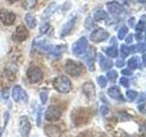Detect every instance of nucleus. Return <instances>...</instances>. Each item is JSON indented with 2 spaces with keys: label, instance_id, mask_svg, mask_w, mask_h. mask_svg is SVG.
Returning <instances> with one entry per match:
<instances>
[{
  "label": "nucleus",
  "instance_id": "bb28decb",
  "mask_svg": "<svg viewBox=\"0 0 146 137\" xmlns=\"http://www.w3.org/2000/svg\"><path fill=\"white\" fill-rule=\"evenodd\" d=\"M127 33H128V27H125V26L121 27V29H120V30H119V32H118V38H119V39H124V37L127 35Z\"/></svg>",
  "mask_w": 146,
  "mask_h": 137
},
{
  "label": "nucleus",
  "instance_id": "0eeeda50",
  "mask_svg": "<svg viewBox=\"0 0 146 137\" xmlns=\"http://www.w3.org/2000/svg\"><path fill=\"white\" fill-rule=\"evenodd\" d=\"M88 40L86 38L82 37L80 39H78L76 42L72 45V52L73 54H75L76 56H80L83 54L87 48H88Z\"/></svg>",
  "mask_w": 146,
  "mask_h": 137
},
{
  "label": "nucleus",
  "instance_id": "9d476101",
  "mask_svg": "<svg viewBox=\"0 0 146 137\" xmlns=\"http://www.w3.org/2000/svg\"><path fill=\"white\" fill-rule=\"evenodd\" d=\"M110 37V34L107 30H105L104 29H95L90 35V39L93 42H102V41L106 40Z\"/></svg>",
  "mask_w": 146,
  "mask_h": 137
},
{
  "label": "nucleus",
  "instance_id": "7c9ffc66",
  "mask_svg": "<svg viewBox=\"0 0 146 137\" xmlns=\"http://www.w3.org/2000/svg\"><path fill=\"white\" fill-rule=\"evenodd\" d=\"M129 54H130L129 48L125 45H121V58H126Z\"/></svg>",
  "mask_w": 146,
  "mask_h": 137
},
{
  "label": "nucleus",
  "instance_id": "f03ea898",
  "mask_svg": "<svg viewBox=\"0 0 146 137\" xmlns=\"http://www.w3.org/2000/svg\"><path fill=\"white\" fill-rule=\"evenodd\" d=\"M53 86L58 92H61V93L70 92L72 88L71 81L66 76L57 77L56 79L53 80Z\"/></svg>",
  "mask_w": 146,
  "mask_h": 137
},
{
  "label": "nucleus",
  "instance_id": "b1692460",
  "mask_svg": "<svg viewBox=\"0 0 146 137\" xmlns=\"http://www.w3.org/2000/svg\"><path fill=\"white\" fill-rule=\"evenodd\" d=\"M107 17H108L107 13L103 10H98L94 14V19L96 21H102L106 19Z\"/></svg>",
  "mask_w": 146,
  "mask_h": 137
},
{
  "label": "nucleus",
  "instance_id": "2eb2a0df",
  "mask_svg": "<svg viewBox=\"0 0 146 137\" xmlns=\"http://www.w3.org/2000/svg\"><path fill=\"white\" fill-rule=\"evenodd\" d=\"M94 57H95V49L90 47V50L87 53V55L85 56V61L87 62V65H88L89 70L93 71L95 70V65H94Z\"/></svg>",
  "mask_w": 146,
  "mask_h": 137
},
{
  "label": "nucleus",
  "instance_id": "c03bdc74",
  "mask_svg": "<svg viewBox=\"0 0 146 137\" xmlns=\"http://www.w3.org/2000/svg\"><path fill=\"white\" fill-rule=\"evenodd\" d=\"M134 22H135V18L134 17H131L129 21H128V23H129V26L131 27H134Z\"/></svg>",
  "mask_w": 146,
  "mask_h": 137
},
{
  "label": "nucleus",
  "instance_id": "20e7f679",
  "mask_svg": "<svg viewBox=\"0 0 146 137\" xmlns=\"http://www.w3.org/2000/svg\"><path fill=\"white\" fill-rule=\"evenodd\" d=\"M27 77L31 83H38L43 79V72L39 67L32 65L27 71Z\"/></svg>",
  "mask_w": 146,
  "mask_h": 137
},
{
  "label": "nucleus",
  "instance_id": "f704fd0d",
  "mask_svg": "<svg viewBox=\"0 0 146 137\" xmlns=\"http://www.w3.org/2000/svg\"><path fill=\"white\" fill-rule=\"evenodd\" d=\"M120 83L123 86V87H125V88H128L130 85V80L127 79V78L125 77H122L121 79L120 80Z\"/></svg>",
  "mask_w": 146,
  "mask_h": 137
},
{
  "label": "nucleus",
  "instance_id": "864d4df0",
  "mask_svg": "<svg viewBox=\"0 0 146 137\" xmlns=\"http://www.w3.org/2000/svg\"><path fill=\"white\" fill-rule=\"evenodd\" d=\"M1 135H2V130H0V137H1Z\"/></svg>",
  "mask_w": 146,
  "mask_h": 137
},
{
  "label": "nucleus",
  "instance_id": "4c0bfd02",
  "mask_svg": "<svg viewBox=\"0 0 146 137\" xmlns=\"http://www.w3.org/2000/svg\"><path fill=\"white\" fill-rule=\"evenodd\" d=\"M138 51L141 52V53H144L145 49H146V47H145V44L144 43H140L138 44Z\"/></svg>",
  "mask_w": 146,
  "mask_h": 137
},
{
  "label": "nucleus",
  "instance_id": "6e6552de",
  "mask_svg": "<svg viewBox=\"0 0 146 137\" xmlns=\"http://www.w3.org/2000/svg\"><path fill=\"white\" fill-rule=\"evenodd\" d=\"M12 97L13 100L17 102H23L26 103L29 100V97H27V94L26 91L23 90L20 86H15L13 88L12 90Z\"/></svg>",
  "mask_w": 146,
  "mask_h": 137
},
{
  "label": "nucleus",
  "instance_id": "a211bd4d",
  "mask_svg": "<svg viewBox=\"0 0 146 137\" xmlns=\"http://www.w3.org/2000/svg\"><path fill=\"white\" fill-rule=\"evenodd\" d=\"M98 58H99L100 66V68H102V70H108L113 66V62L111 61V59H106L104 56H102V54H99Z\"/></svg>",
  "mask_w": 146,
  "mask_h": 137
},
{
  "label": "nucleus",
  "instance_id": "c85d7f7f",
  "mask_svg": "<svg viewBox=\"0 0 146 137\" xmlns=\"http://www.w3.org/2000/svg\"><path fill=\"white\" fill-rule=\"evenodd\" d=\"M48 90H41L40 93H39V97H40V100L42 104H46L47 103V100H48Z\"/></svg>",
  "mask_w": 146,
  "mask_h": 137
},
{
  "label": "nucleus",
  "instance_id": "49530a36",
  "mask_svg": "<svg viewBox=\"0 0 146 137\" xmlns=\"http://www.w3.org/2000/svg\"><path fill=\"white\" fill-rule=\"evenodd\" d=\"M136 39L137 40L143 39V34H141V32H137V34H136Z\"/></svg>",
  "mask_w": 146,
  "mask_h": 137
},
{
  "label": "nucleus",
  "instance_id": "aec40b11",
  "mask_svg": "<svg viewBox=\"0 0 146 137\" xmlns=\"http://www.w3.org/2000/svg\"><path fill=\"white\" fill-rule=\"evenodd\" d=\"M58 6H57V4L55 3V2H52L51 4H49V6L47 7V9L44 11L43 13V17H50L51 15H53L54 12L56 11V9H57Z\"/></svg>",
  "mask_w": 146,
  "mask_h": 137
},
{
  "label": "nucleus",
  "instance_id": "412c9836",
  "mask_svg": "<svg viewBox=\"0 0 146 137\" xmlns=\"http://www.w3.org/2000/svg\"><path fill=\"white\" fill-rule=\"evenodd\" d=\"M105 53L107 54V56L110 58H117L118 57V49L116 46H111L110 48L104 49Z\"/></svg>",
  "mask_w": 146,
  "mask_h": 137
},
{
  "label": "nucleus",
  "instance_id": "a19ab883",
  "mask_svg": "<svg viewBox=\"0 0 146 137\" xmlns=\"http://www.w3.org/2000/svg\"><path fill=\"white\" fill-rule=\"evenodd\" d=\"M132 40H133V35H132V34H130V35L126 38V39H125V41H126V43H127V44H131Z\"/></svg>",
  "mask_w": 146,
  "mask_h": 137
},
{
  "label": "nucleus",
  "instance_id": "a18cd8bd",
  "mask_svg": "<svg viewBox=\"0 0 146 137\" xmlns=\"http://www.w3.org/2000/svg\"><path fill=\"white\" fill-rule=\"evenodd\" d=\"M138 110L139 111L141 112V113H144L145 112H144V103H143L141 105H139L138 106Z\"/></svg>",
  "mask_w": 146,
  "mask_h": 137
},
{
  "label": "nucleus",
  "instance_id": "dca6fc26",
  "mask_svg": "<svg viewBox=\"0 0 146 137\" xmlns=\"http://www.w3.org/2000/svg\"><path fill=\"white\" fill-rule=\"evenodd\" d=\"M108 94L111 98L116 100H120V102H125V99L123 98V96L121 92L120 89L117 86H112L108 90Z\"/></svg>",
  "mask_w": 146,
  "mask_h": 137
},
{
  "label": "nucleus",
  "instance_id": "8fccbe9b",
  "mask_svg": "<svg viewBox=\"0 0 146 137\" xmlns=\"http://www.w3.org/2000/svg\"><path fill=\"white\" fill-rule=\"evenodd\" d=\"M143 65H145V55H143Z\"/></svg>",
  "mask_w": 146,
  "mask_h": 137
},
{
  "label": "nucleus",
  "instance_id": "ea45409f",
  "mask_svg": "<svg viewBox=\"0 0 146 137\" xmlns=\"http://www.w3.org/2000/svg\"><path fill=\"white\" fill-rule=\"evenodd\" d=\"M124 65H125V61H122V59H118V61H116V66L119 68H121Z\"/></svg>",
  "mask_w": 146,
  "mask_h": 137
},
{
  "label": "nucleus",
  "instance_id": "c756f323",
  "mask_svg": "<svg viewBox=\"0 0 146 137\" xmlns=\"http://www.w3.org/2000/svg\"><path fill=\"white\" fill-rule=\"evenodd\" d=\"M97 81H98L99 85L100 86V88L103 89L107 86V80L104 76H99L97 79Z\"/></svg>",
  "mask_w": 146,
  "mask_h": 137
},
{
  "label": "nucleus",
  "instance_id": "37998d69",
  "mask_svg": "<svg viewBox=\"0 0 146 137\" xmlns=\"http://www.w3.org/2000/svg\"><path fill=\"white\" fill-rule=\"evenodd\" d=\"M121 73L123 75H128V76H131L132 74V72L129 70V68H124V70H122Z\"/></svg>",
  "mask_w": 146,
  "mask_h": 137
},
{
  "label": "nucleus",
  "instance_id": "09e8293b",
  "mask_svg": "<svg viewBox=\"0 0 146 137\" xmlns=\"http://www.w3.org/2000/svg\"><path fill=\"white\" fill-rule=\"evenodd\" d=\"M137 48L135 47V46H131V47L129 48V50H130V53H135L137 51Z\"/></svg>",
  "mask_w": 146,
  "mask_h": 137
},
{
  "label": "nucleus",
  "instance_id": "9b49d317",
  "mask_svg": "<svg viewBox=\"0 0 146 137\" xmlns=\"http://www.w3.org/2000/svg\"><path fill=\"white\" fill-rule=\"evenodd\" d=\"M0 20L5 25L11 26L14 24V22L16 20V15L13 12L7 10V9H2L0 11Z\"/></svg>",
  "mask_w": 146,
  "mask_h": 137
},
{
  "label": "nucleus",
  "instance_id": "f8f14e48",
  "mask_svg": "<svg viewBox=\"0 0 146 137\" xmlns=\"http://www.w3.org/2000/svg\"><path fill=\"white\" fill-rule=\"evenodd\" d=\"M44 132L48 137H58L61 135V130L59 127L54 124H48L45 126Z\"/></svg>",
  "mask_w": 146,
  "mask_h": 137
},
{
  "label": "nucleus",
  "instance_id": "e433bc0d",
  "mask_svg": "<svg viewBox=\"0 0 146 137\" xmlns=\"http://www.w3.org/2000/svg\"><path fill=\"white\" fill-rule=\"evenodd\" d=\"M100 112H102V115H107L109 113V108L107 106H105V105H102V107H100Z\"/></svg>",
  "mask_w": 146,
  "mask_h": 137
},
{
  "label": "nucleus",
  "instance_id": "6ab92c4d",
  "mask_svg": "<svg viewBox=\"0 0 146 137\" xmlns=\"http://www.w3.org/2000/svg\"><path fill=\"white\" fill-rule=\"evenodd\" d=\"M67 49V47H65V46H51V48H50L48 53L51 54L52 56L54 57H60L61 54L64 52V50H65Z\"/></svg>",
  "mask_w": 146,
  "mask_h": 137
},
{
  "label": "nucleus",
  "instance_id": "f257e3e1",
  "mask_svg": "<svg viewBox=\"0 0 146 137\" xmlns=\"http://www.w3.org/2000/svg\"><path fill=\"white\" fill-rule=\"evenodd\" d=\"M91 114L89 109L86 108H80L76 109L74 112H72V121L74 122L75 125L82 126L85 125V123L89 122Z\"/></svg>",
  "mask_w": 146,
  "mask_h": 137
},
{
  "label": "nucleus",
  "instance_id": "603ef678",
  "mask_svg": "<svg viewBox=\"0 0 146 137\" xmlns=\"http://www.w3.org/2000/svg\"><path fill=\"white\" fill-rule=\"evenodd\" d=\"M138 2H141V3H144L145 2V0H137Z\"/></svg>",
  "mask_w": 146,
  "mask_h": 137
},
{
  "label": "nucleus",
  "instance_id": "f3484780",
  "mask_svg": "<svg viewBox=\"0 0 146 137\" xmlns=\"http://www.w3.org/2000/svg\"><path fill=\"white\" fill-rule=\"evenodd\" d=\"M75 22H76V17H71L70 19L63 26L62 29H61L60 36L61 37H66V36H68V34H70V32H71V30L73 29V27H74Z\"/></svg>",
  "mask_w": 146,
  "mask_h": 137
},
{
  "label": "nucleus",
  "instance_id": "39448f33",
  "mask_svg": "<svg viewBox=\"0 0 146 137\" xmlns=\"http://www.w3.org/2000/svg\"><path fill=\"white\" fill-rule=\"evenodd\" d=\"M18 131L21 137H29L31 131V123L27 116L23 115L18 120Z\"/></svg>",
  "mask_w": 146,
  "mask_h": 137
},
{
  "label": "nucleus",
  "instance_id": "423d86ee",
  "mask_svg": "<svg viewBox=\"0 0 146 137\" xmlns=\"http://www.w3.org/2000/svg\"><path fill=\"white\" fill-rule=\"evenodd\" d=\"M61 116V110L57 105L49 106L45 112V119L48 122H56Z\"/></svg>",
  "mask_w": 146,
  "mask_h": 137
},
{
  "label": "nucleus",
  "instance_id": "7ed1b4c3",
  "mask_svg": "<svg viewBox=\"0 0 146 137\" xmlns=\"http://www.w3.org/2000/svg\"><path fill=\"white\" fill-rule=\"evenodd\" d=\"M65 70L72 77H79L83 72V66L79 61H68L65 64Z\"/></svg>",
  "mask_w": 146,
  "mask_h": 137
},
{
  "label": "nucleus",
  "instance_id": "79ce46f5",
  "mask_svg": "<svg viewBox=\"0 0 146 137\" xmlns=\"http://www.w3.org/2000/svg\"><path fill=\"white\" fill-rule=\"evenodd\" d=\"M144 100H145V96L143 93H141V95H139V99H138V100H137V102H138L139 104L143 103V102H144Z\"/></svg>",
  "mask_w": 146,
  "mask_h": 137
},
{
  "label": "nucleus",
  "instance_id": "c9c22d12",
  "mask_svg": "<svg viewBox=\"0 0 146 137\" xmlns=\"http://www.w3.org/2000/svg\"><path fill=\"white\" fill-rule=\"evenodd\" d=\"M85 27H86V29H90L91 27H94V23L92 22V20H91L90 17H89V18H87V19H86Z\"/></svg>",
  "mask_w": 146,
  "mask_h": 137
},
{
  "label": "nucleus",
  "instance_id": "473e14b6",
  "mask_svg": "<svg viewBox=\"0 0 146 137\" xmlns=\"http://www.w3.org/2000/svg\"><path fill=\"white\" fill-rule=\"evenodd\" d=\"M41 117H42V111H41V108H38V112H36V125L38 126H40L41 124Z\"/></svg>",
  "mask_w": 146,
  "mask_h": 137
},
{
  "label": "nucleus",
  "instance_id": "72a5a7b5",
  "mask_svg": "<svg viewBox=\"0 0 146 137\" xmlns=\"http://www.w3.org/2000/svg\"><path fill=\"white\" fill-rule=\"evenodd\" d=\"M144 27H145V24H144V22L143 21H140L138 23V25L136 26L135 27V29L137 32H143L144 30Z\"/></svg>",
  "mask_w": 146,
  "mask_h": 137
},
{
  "label": "nucleus",
  "instance_id": "3c124183",
  "mask_svg": "<svg viewBox=\"0 0 146 137\" xmlns=\"http://www.w3.org/2000/svg\"><path fill=\"white\" fill-rule=\"evenodd\" d=\"M7 1L10 2V3H13V2H16V1H17V0H7Z\"/></svg>",
  "mask_w": 146,
  "mask_h": 137
},
{
  "label": "nucleus",
  "instance_id": "cd10ccee",
  "mask_svg": "<svg viewBox=\"0 0 146 137\" xmlns=\"http://www.w3.org/2000/svg\"><path fill=\"white\" fill-rule=\"evenodd\" d=\"M107 78L110 80V81H115L118 78V73L115 70H110L107 72Z\"/></svg>",
  "mask_w": 146,
  "mask_h": 137
},
{
  "label": "nucleus",
  "instance_id": "1a4fd4ad",
  "mask_svg": "<svg viewBox=\"0 0 146 137\" xmlns=\"http://www.w3.org/2000/svg\"><path fill=\"white\" fill-rule=\"evenodd\" d=\"M29 37V30L24 25L17 26L16 31L13 33V39L17 42H23Z\"/></svg>",
  "mask_w": 146,
  "mask_h": 137
},
{
  "label": "nucleus",
  "instance_id": "ddd939ff",
  "mask_svg": "<svg viewBox=\"0 0 146 137\" xmlns=\"http://www.w3.org/2000/svg\"><path fill=\"white\" fill-rule=\"evenodd\" d=\"M82 91L89 99H93L95 97L96 90L92 81H88L84 83L83 86H82Z\"/></svg>",
  "mask_w": 146,
  "mask_h": 137
},
{
  "label": "nucleus",
  "instance_id": "de8ad7c7",
  "mask_svg": "<svg viewBox=\"0 0 146 137\" xmlns=\"http://www.w3.org/2000/svg\"><path fill=\"white\" fill-rule=\"evenodd\" d=\"M117 2L118 3H120V4H121V5H127L128 3L130 2V0H117Z\"/></svg>",
  "mask_w": 146,
  "mask_h": 137
},
{
  "label": "nucleus",
  "instance_id": "2f4dec72",
  "mask_svg": "<svg viewBox=\"0 0 146 137\" xmlns=\"http://www.w3.org/2000/svg\"><path fill=\"white\" fill-rule=\"evenodd\" d=\"M49 29V24L48 22H44L42 24L40 25V27H39V31L41 34H45L46 32L48 31V29Z\"/></svg>",
  "mask_w": 146,
  "mask_h": 137
},
{
  "label": "nucleus",
  "instance_id": "58836bf2",
  "mask_svg": "<svg viewBox=\"0 0 146 137\" xmlns=\"http://www.w3.org/2000/svg\"><path fill=\"white\" fill-rule=\"evenodd\" d=\"M2 97L4 98V100H8V98H9V92H8V89L7 88L3 90V91H2Z\"/></svg>",
  "mask_w": 146,
  "mask_h": 137
},
{
  "label": "nucleus",
  "instance_id": "a878e982",
  "mask_svg": "<svg viewBox=\"0 0 146 137\" xmlns=\"http://www.w3.org/2000/svg\"><path fill=\"white\" fill-rule=\"evenodd\" d=\"M137 95H138V93L133 90H129L126 91V98L129 102H133V100L136 99Z\"/></svg>",
  "mask_w": 146,
  "mask_h": 137
},
{
  "label": "nucleus",
  "instance_id": "4be33fe9",
  "mask_svg": "<svg viewBox=\"0 0 146 137\" xmlns=\"http://www.w3.org/2000/svg\"><path fill=\"white\" fill-rule=\"evenodd\" d=\"M25 21H26L27 25L29 29H34V27H36V19L31 14H27L26 17H25Z\"/></svg>",
  "mask_w": 146,
  "mask_h": 137
},
{
  "label": "nucleus",
  "instance_id": "393cba45",
  "mask_svg": "<svg viewBox=\"0 0 146 137\" xmlns=\"http://www.w3.org/2000/svg\"><path fill=\"white\" fill-rule=\"evenodd\" d=\"M128 66H129L131 70H135V68H138L139 66V59L137 57H132L131 59H129L128 61Z\"/></svg>",
  "mask_w": 146,
  "mask_h": 137
},
{
  "label": "nucleus",
  "instance_id": "4468645a",
  "mask_svg": "<svg viewBox=\"0 0 146 137\" xmlns=\"http://www.w3.org/2000/svg\"><path fill=\"white\" fill-rule=\"evenodd\" d=\"M107 8L112 16H119L123 12V7L117 2H110L107 4Z\"/></svg>",
  "mask_w": 146,
  "mask_h": 137
},
{
  "label": "nucleus",
  "instance_id": "5701e85b",
  "mask_svg": "<svg viewBox=\"0 0 146 137\" xmlns=\"http://www.w3.org/2000/svg\"><path fill=\"white\" fill-rule=\"evenodd\" d=\"M36 4H38V0H22V6L25 9L34 8Z\"/></svg>",
  "mask_w": 146,
  "mask_h": 137
}]
</instances>
